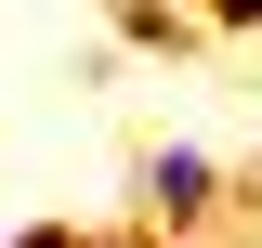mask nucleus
<instances>
[{"label": "nucleus", "mask_w": 262, "mask_h": 248, "mask_svg": "<svg viewBox=\"0 0 262 248\" xmlns=\"http://www.w3.org/2000/svg\"><path fill=\"white\" fill-rule=\"evenodd\" d=\"M223 196H236V170L210 144H144V222H158V235H196Z\"/></svg>", "instance_id": "nucleus-1"}, {"label": "nucleus", "mask_w": 262, "mask_h": 248, "mask_svg": "<svg viewBox=\"0 0 262 248\" xmlns=\"http://www.w3.org/2000/svg\"><path fill=\"white\" fill-rule=\"evenodd\" d=\"M13 248H79V222H27V235H13Z\"/></svg>", "instance_id": "nucleus-4"}, {"label": "nucleus", "mask_w": 262, "mask_h": 248, "mask_svg": "<svg viewBox=\"0 0 262 248\" xmlns=\"http://www.w3.org/2000/svg\"><path fill=\"white\" fill-rule=\"evenodd\" d=\"M79 248H170L158 222H118V235H79Z\"/></svg>", "instance_id": "nucleus-3"}, {"label": "nucleus", "mask_w": 262, "mask_h": 248, "mask_svg": "<svg viewBox=\"0 0 262 248\" xmlns=\"http://www.w3.org/2000/svg\"><path fill=\"white\" fill-rule=\"evenodd\" d=\"M118 27H131V53H196V0H118Z\"/></svg>", "instance_id": "nucleus-2"}]
</instances>
